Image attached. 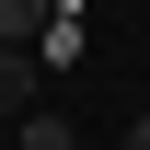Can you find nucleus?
<instances>
[{
  "mask_svg": "<svg viewBox=\"0 0 150 150\" xmlns=\"http://www.w3.org/2000/svg\"><path fill=\"white\" fill-rule=\"evenodd\" d=\"M127 150H150V115H139V127H127Z\"/></svg>",
  "mask_w": 150,
  "mask_h": 150,
  "instance_id": "4",
  "label": "nucleus"
},
{
  "mask_svg": "<svg viewBox=\"0 0 150 150\" xmlns=\"http://www.w3.org/2000/svg\"><path fill=\"white\" fill-rule=\"evenodd\" d=\"M12 115H35V58L0 46V127H12Z\"/></svg>",
  "mask_w": 150,
  "mask_h": 150,
  "instance_id": "2",
  "label": "nucleus"
},
{
  "mask_svg": "<svg viewBox=\"0 0 150 150\" xmlns=\"http://www.w3.org/2000/svg\"><path fill=\"white\" fill-rule=\"evenodd\" d=\"M12 150H81V127H69V115H58V104H35V115H23V127H12Z\"/></svg>",
  "mask_w": 150,
  "mask_h": 150,
  "instance_id": "3",
  "label": "nucleus"
},
{
  "mask_svg": "<svg viewBox=\"0 0 150 150\" xmlns=\"http://www.w3.org/2000/svg\"><path fill=\"white\" fill-rule=\"evenodd\" d=\"M46 23H58V0H0V46L35 58V46H46Z\"/></svg>",
  "mask_w": 150,
  "mask_h": 150,
  "instance_id": "1",
  "label": "nucleus"
}]
</instances>
